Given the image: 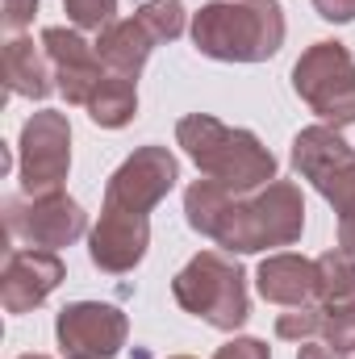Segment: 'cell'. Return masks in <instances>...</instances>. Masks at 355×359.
<instances>
[{"label":"cell","instance_id":"1","mask_svg":"<svg viewBox=\"0 0 355 359\" xmlns=\"http://www.w3.org/2000/svg\"><path fill=\"white\" fill-rule=\"evenodd\" d=\"M184 217L196 234L213 238L230 255H260L293 247L305 234V196L293 180H272L255 192H230L213 180L184 188Z\"/></svg>","mask_w":355,"mask_h":359},{"label":"cell","instance_id":"2","mask_svg":"<svg viewBox=\"0 0 355 359\" xmlns=\"http://www.w3.org/2000/svg\"><path fill=\"white\" fill-rule=\"evenodd\" d=\"M192 46L217 63H267L280 55L288 21L276 0H209L192 13Z\"/></svg>","mask_w":355,"mask_h":359},{"label":"cell","instance_id":"3","mask_svg":"<svg viewBox=\"0 0 355 359\" xmlns=\"http://www.w3.org/2000/svg\"><path fill=\"white\" fill-rule=\"evenodd\" d=\"M176 142L196 163V172L230 192H255L276 180V155L264 142L243 130L226 126L213 113H188L176 121Z\"/></svg>","mask_w":355,"mask_h":359},{"label":"cell","instance_id":"4","mask_svg":"<svg viewBox=\"0 0 355 359\" xmlns=\"http://www.w3.org/2000/svg\"><path fill=\"white\" fill-rule=\"evenodd\" d=\"M172 297L184 313L201 318L213 330H243L251 318L247 297V271L226 251H201L192 255L172 280Z\"/></svg>","mask_w":355,"mask_h":359},{"label":"cell","instance_id":"5","mask_svg":"<svg viewBox=\"0 0 355 359\" xmlns=\"http://www.w3.org/2000/svg\"><path fill=\"white\" fill-rule=\"evenodd\" d=\"M293 92L309 104V113H318V121L335 130L355 126V55L335 38L305 46L293 63Z\"/></svg>","mask_w":355,"mask_h":359},{"label":"cell","instance_id":"6","mask_svg":"<svg viewBox=\"0 0 355 359\" xmlns=\"http://www.w3.org/2000/svg\"><path fill=\"white\" fill-rule=\"evenodd\" d=\"M288 159H293L297 176L309 180L314 192L335 205V213L355 209V147L343 138V130H335L326 121L297 130Z\"/></svg>","mask_w":355,"mask_h":359},{"label":"cell","instance_id":"7","mask_svg":"<svg viewBox=\"0 0 355 359\" xmlns=\"http://www.w3.org/2000/svg\"><path fill=\"white\" fill-rule=\"evenodd\" d=\"M72 172V121L59 109H38L17 138V176L25 196L59 192Z\"/></svg>","mask_w":355,"mask_h":359},{"label":"cell","instance_id":"8","mask_svg":"<svg viewBox=\"0 0 355 359\" xmlns=\"http://www.w3.org/2000/svg\"><path fill=\"white\" fill-rule=\"evenodd\" d=\"M4 226H8V238H17L25 247L59 251V247H72L76 238L88 234V213L76 196H67L59 188L46 196H8Z\"/></svg>","mask_w":355,"mask_h":359},{"label":"cell","instance_id":"9","mask_svg":"<svg viewBox=\"0 0 355 359\" xmlns=\"http://www.w3.org/2000/svg\"><path fill=\"white\" fill-rule=\"evenodd\" d=\"M180 180V159L151 142V147H138L113 176L105 184V205L100 209H121V213H142L151 217V209L176 188Z\"/></svg>","mask_w":355,"mask_h":359},{"label":"cell","instance_id":"10","mask_svg":"<svg viewBox=\"0 0 355 359\" xmlns=\"http://www.w3.org/2000/svg\"><path fill=\"white\" fill-rule=\"evenodd\" d=\"M55 339H59L63 355L113 359L130 343V318L105 301H72L55 318Z\"/></svg>","mask_w":355,"mask_h":359},{"label":"cell","instance_id":"11","mask_svg":"<svg viewBox=\"0 0 355 359\" xmlns=\"http://www.w3.org/2000/svg\"><path fill=\"white\" fill-rule=\"evenodd\" d=\"M42 50L55 67V88L63 92L67 104H88L92 92L100 88V80L109 76V67L96 55V42H88L80 29L46 25L42 29Z\"/></svg>","mask_w":355,"mask_h":359},{"label":"cell","instance_id":"12","mask_svg":"<svg viewBox=\"0 0 355 359\" xmlns=\"http://www.w3.org/2000/svg\"><path fill=\"white\" fill-rule=\"evenodd\" d=\"M63 276H67V268H63L59 251H42V247L8 251L4 271H0V305H4V313L38 309L63 284Z\"/></svg>","mask_w":355,"mask_h":359},{"label":"cell","instance_id":"13","mask_svg":"<svg viewBox=\"0 0 355 359\" xmlns=\"http://www.w3.org/2000/svg\"><path fill=\"white\" fill-rule=\"evenodd\" d=\"M151 247V217L142 213H121V209H100V222L88 230V259L92 268L109 276H126L147 259Z\"/></svg>","mask_w":355,"mask_h":359},{"label":"cell","instance_id":"14","mask_svg":"<svg viewBox=\"0 0 355 359\" xmlns=\"http://www.w3.org/2000/svg\"><path fill=\"white\" fill-rule=\"evenodd\" d=\"M255 288L272 305L297 309V305H314L318 297V264L293 251H272L260 271H255Z\"/></svg>","mask_w":355,"mask_h":359},{"label":"cell","instance_id":"15","mask_svg":"<svg viewBox=\"0 0 355 359\" xmlns=\"http://www.w3.org/2000/svg\"><path fill=\"white\" fill-rule=\"evenodd\" d=\"M155 46H159V38L151 34V25L138 13L134 17H121V21H113V25H105L96 34L100 63L109 72H117V76H130V80H138V72L147 67V59H151Z\"/></svg>","mask_w":355,"mask_h":359},{"label":"cell","instance_id":"16","mask_svg":"<svg viewBox=\"0 0 355 359\" xmlns=\"http://www.w3.org/2000/svg\"><path fill=\"white\" fill-rule=\"evenodd\" d=\"M4 59V84L13 96H25V100H46L55 92V67L46 59L42 46H34V38L25 34H13L0 50Z\"/></svg>","mask_w":355,"mask_h":359},{"label":"cell","instance_id":"17","mask_svg":"<svg viewBox=\"0 0 355 359\" xmlns=\"http://www.w3.org/2000/svg\"><path fill=\"white\" fill-rule=\"evenodd\" d=\"M84 109H88L92 126H100V130H121V126H130V121L138 117V80L109 72Z\"/></svg>","mask_w":355,"mask_h":359},{"label":"cell","instance_id":"18","mask_svg":"<svg viewBox=\"0 0 355 359\" xmlns=\"http://www.w3.org/2000/svg\"><path fill=\"white\" fill-rule=\"evenodd\" d=\"M318 297L314 305L322 309H343V305H355V255L335 247V251H322L318 259Z\"/></svg>","mask_w":355,"mask_h":359},{"label":"cell","instance_id":"19","mask_svg":"<svg viewBox=\"0 0 355 359\" xmlns=\"http://www.w3.org/2000/svg\"><path fill=\"white\" fill-rule=\"evenodd\" d=\"M138 17L151 25V34L159 42H176L180 34H184V25H188V13H184L180 0H142Z\"/></svg>","mask_w":355,"mask_h":359},{"label":"cell","instance_id":"20","mask_svg":"<svg viewBox=\"0 0 355 359\" xmlns=\"http://www.w3.org/2000/svg\"><path fill=\"white\" fill-rule=\"evenodd\" d=\"M322 322H326V309L322 305H297L288 313L276 318V334L288 339V343H309L322 334Z\"/></svg>","mask_w":355,"mask_h":359},{"label":"cell","instance_id":"21","mask_svg":"<svg viewBox=\"0 0 355 359\" xmlns=\"http://www.w3.org/2000/svg\"><path fill=\"white\" fill-rule=\"evenodd\" d=\"M63 13H67V21L76 25V29H92V34H100L105 25H113L117 17V0H63Z\"/></svg>","mask_w":355,"mask_h":359},{"label":"cell","instance_id":"22","mask_svg":"<svg viewBox=\"0 0 355 359\" xmlns=\"http://www.w3.org/2000/svg\"><path fill=\"white\" fill-rule=\"evenodd\" d=\"M322 339H326V347H335V351H343V355H355V305L326 309Z\"/></svg>","mask_w":355,"mask_h":359},{"label":"cell","instance_id":"23","mask_svg":"<svg viewBox=\"0 0 355 359\" xmlns=\"http://www.w3.org/2000/svg\"><path fill=\"white\" fill-rule=\"evenodd\" d=\"M213 359H272V347H267L264 339H251V334H243V339H230V343H222Z\"/></svg>","mask_w":355,"mask_h":359},{"label":"cell","instance_id":"24","mask_svg":"<svg viewBox=\"0 0 355 359\" xmlns=\"http://www.w3.org/2000/svg\"><path fill=\"white\" fill-rule=\"evenodd\" d=\"M38 4H42V0H4V29H8V38L21 34V29L38 17Z\"/></svg>","mask_w":355,"mask_h":359},{"label":"cell","instance_id":"25","mask_svg":"<svg viewBox=\"0 0 355 359\" xmlns=\"http://www.w3.org/2000/svg\"><path fill=\"white\" fill-rule=\"evenodd\" d=\"M314 8L330 25H351L355 21V0H314Z\"/></svg>","mask_w":355,"mask_h":359},{"label":"cell","instance_id":"26","mask_svg":"<svg viewBox=\"0 0 355 359\" xmlns=\"http://www.w3.org/2000/svg\"><path fill=\"white\" fill-rule=\"evenodd\" d=\"M297 359H347L343 351H335V347H326V343H297Z\"/></svg>","mask_w":355,"mask_h":359},{"label":"cell","instance_id":"27","mask_svg":"<svg viewBox=\"0 0 355 359\" xmlns=\"http://www.w3.org/2000/svg\"><path fill=\"white\" fill-rule=\"evenodd\" d=\"M339 247H343V251H351V255H355V209H347V213H339Z\"/></svg>","mask_w":355,"mask_h":359},{"label":"cell","instance_id":"28","mask_svg":"<svg viewBox=\"0 0 355 359\" xmlns=\"http://www.w3.org/2000/svg\"><path fill=\"white\" fill-rule=\"evenodd\" d=\"M17 359H51V355H34V351H29V355H17Z\"/></svg>","mask_w":355,"mask_h":359},{"label":"cell","instance_id":"29","mask_svg":"<svg viewBox=\"0 0 355 359\" xmlns=\"http://www.w3.org/2000/svg\"><path fill=\"white\" fill-rule=\"evenodd\" d=\"M168 359H192V355H168Z\"/></svg>","mask_w":355,"mask_h":359},{"label":"cell","instance_id":"30","mask_svg":"<svg viewBox=\"0 0 355 359\" xmlns=\"http://www.w3.org/2000/svg\"><path fill=\"white\" fill-rule=\"evenodd\" d=\"M67 359H76V355H67Z\"/></svg>","mask_w":355,"mask_h":359}]
</instances>
